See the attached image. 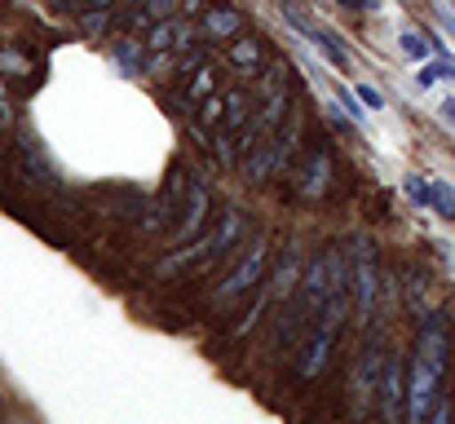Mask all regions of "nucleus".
Instances as JSON below:
<instances>
[{
  "mask_svg": "<svg viewBox=\"0 0 455 424\" xmlns=\"http://www.w3.org/2000/svg\"><path fill=\"white\" fill-rule=\"evenodd\" d=\"M443 367H447V323L443 314H429L407 380V420H425L434 412V398L443 394Z\"/></svg>",
  "mask_w": 455,
  "mask_h": 424,
  "instance_id": "f257e3e1",
  "label": "nucleus"
},
{
  "mask_svg": "<svg viewBox=\"0 0 455 424\" xmlns=\"http://www.w3.org/2000/svg\"><path fill=\"white\" fill-rule=\"evenodd\" d=\"M239 230H243V212H226V221L212 230V235H204L199 244H190V248H181V252H172V257H164L159 261V275L168 279V275H181V270H195V266H204V261H217L235 239H239Z\"/></svg>",
  "mask_w": 455,
  "mask_h": 424,
  "instance_id": "f03ea898",
  "label": "nucleus"
},
{
  "mask_svg": "<svg viewBox=\"0 0 455 424\" xmlns=\"http://www.w3.org/2000/svg\"><path fill=\"white\" fill-rule=\"evenodd\" d=\"M283 18H288V22L301 31V40L314 49V53H318V58H323V62H327V67H331V71H345V76L354 71V58H349V49L340 44V36H336L331 27L314 22L305 9H292V4H283Z\"/></svg>",
  "mask_w": 455,
  "mask_h": 424,
  "instance_id": "7ed1b4c3",
  "label": "nucleus"
},
{
  "mask_svg": "<svg viewBox=\"0 0 455 424\" xmlns=\"http://www.w3.org/2000/svg\"><path fill=\"white\" fill-rule=\"evenodd\" d=\"M266 261H270V252H266V244L257 239V244H252V248L243 252V261H239V266H235V270H230V275L221 279V287L212 292V305L221 309V305L239 300V296H243L248 287H257V283L266 279Z\"/></svg>",
  "mask_w": 455,
  "mask_h": 424,
  "instance_id": "20e7f679",
  "label": "nucleus"
},
{
  "mask_svg": "<svg viewBox=\"0 0 455 424\" xmlns=\"http://www.w3.org/2000/svg\"><path fill=\"white\" fill-rule=\"evenodd\" d=\"M380 372H385V349L380 340H371L363 349V358L354 363V376H349V398H354V416L371 412V398L380 394Z\"/></svg>",
  "mask_w": 455,
  "mask_h": 424,
  "instance_id": "39448f33",
  "label": "nucleus"
},
{
  "mask_svg": "<svg viewBox=\"0 0 455 424\" xmlns=\"http://www.w3.org/2000/svg\"><path fill=\"white\" fill-rule=\"evenodd\" d=\"M204 217H208V186H204L199 177H190V181H186V204H181V212H177V244L195 239L199 226H204Z\"/></svg>",
  "mask_w": 455,
  "mask_h": 424,
  "instance_id": "423d86ee",
  "label": "nucleus"
},
{
  "mask_svg": "<svg viewBox=\"0 0 455 424\" xmlns=\"http://www.w3.org/2000/svg\"><path fill=\"white\" fill-rule=\"evenodd\" d=\"M403 394H407V367L398 358H385V372H380V416L385 420H398Z\"/></svg>",
  "mask_w": 455,
  "mask_h": 424,
  "instance_id": "0eeeda50",
  "label": "nucleus"
},
{
  "mask_svg": "<svg viewBox=\"0 0 455 424\" xmlns=\"http://www.w3.org/2000/svg\"><path fill=\"white\" fill-rule=\"evenodd\" d=\"M376 270H371V248L367 244H358V270H354V305H358V314L363 318H371L376 314Z\"/></svg>",
  "mask_w": 455,
  "mask_h": 424,
  "instance_id": "6e6552de",
  "label": "nucleus"
},
{
  "mask_svg": "<svg viewBox=\"0 0 455 424\" xmlns=\"http://www.w3.org/2000/svg\"><path fill=\"white\" fill-rule=\"evenodd\" d=\"M416 84H420V89L455 84V58H451V53H429V58L416 67Z\"/></svg>",
  "mask_w": 455,
  "mask_h": 424,
  "instance_id": "1a4fd4ad",
  "label": "nucleus"
},
{
  "mask_svg": "<svg viewBox=\"0 0 455 424\" xmlns=\"http://www.w3.org/2000/svg\"><path fill=\"white\" fill-rule=\"evenodd\" d=\"M398 53L411 58V62H425L429 53H447V49H443L438 36H425V31H416V27H403V31H398Z\"/></svg>",
  "mask_w": 455,
  "mask_h": 424,
  "instance_id": "9d476101",
  "label": "nucleus"
},
{
  "mask_svg": "<svg viewBox=\"0 0 455 424\" xmlns=\"http://www.w3.org/2000/svg\"><path fill=\"white\" fill-rule=\"evenodd\" d=\"M151 49L155 53H164V49H190V27L186 22H177V18H159V27L151 31Z\"/></svg>",
  "mask_w": 455,
  "mask_h": 424,
  "instance_id": "9b49d317",
  "label": "nucleus"
},
{
  "mask_svg": "<svg viewBox=\"0 0 455 424\" xmlns=\"http://www.w3.org/2000/svg\"><path fill=\"white\" fill-rule=\"evenodd\" d=\"M239 27H243V18L235 9H212L204 18V36H212V40H230V36H239Z\"/></svg>",
  "mask_w": 455,
  "mask_h": 424,
  "instance_id": "f8f14e48",
  "label": "nucleus"
},
{
  "mask_svg": "<svg viewBox=\"0 0 455 424\" xmlns=\"http://www.w3.org/2000/svg\"><path fill=\"white\" fill-rule=\"evenodd\" d=\"M429 208L443 221H455V186L447 177H429Z\"/></svg>",
  "mask_w": 455,
  "mask_h": 424,
  "instance_id": "ddd939ff",
  "label": "nucleus"
},
{
  "mask_svg": "<svg viewBox=\"0 0 455 424\" xmlns=\"http://www.w3.org/2000/svg\"><path fill=\"white\" fill-rule=\"evenodd\" d=\"M111 62H116V71H124V76H142V71H147L138 40H116V44H111Z\"/></svg>",
  "mask_w": 455,
  "mask_h": 424,
  "instance_id": "4468645a",
  "label": "nucleus"
},
{
  "mask_svg": "<svg viewBox=\"0 0 455 424\" xmlns=\"http://www.w3.org/2000/svg\"><path fill=\"white\" fill-rule=\"evenodd\" d=\"M248 120H252V116H248V93H239V89H235V93H226V116H221V133L230 138V133H235V129H243Z\"/></svg>",
  "mask_w": 455,
  "mask_h": 424,
  "instance_id": "2eb2a0df",
  "label": "nucleus"
},
{
  "mask_svg": "<svg viewBox=\"0 0 455 424\" xmlns=\"http://www.w3.org/2000/svg\"><path fill=\"white\" fill-rule=\"evenodd\" d=\"M327 172H331L327 155H314V159H309V177H305V186H301L305 199H318V195H323V186H327Z\"/></svg>",
  "mask_w": 455,
  "mask_h": 424,
  "instance_id": "dca6fc26",
  "label": "nucleus"
},
{
  "mask_svg": "<svg viewBox=\"0 0 455 424\" xmlns=\"http://www.w3.org/2000/svg\"><path fill=\"white\" fill-rule=\"evenodd\" d=\"M331 93H336V107H340V111L354 120V124H363V129H367V116H371V111L358 102V93H354V89H340V84H336Z\"/></svg>",
  "mask_w": 455,
  "mask_h": 424,
  "instance_id": "f3484780",
  "label": "nucleus"
},
{
  "mask_svg": "<svg viewBox=\"0 0 455 424\" xmlns=\"http://www.w3.org/2000/svg\"><path fill=\"white\" fill-rule=\"evenodd\" d=\"M354 93H358V102H363V107H367L371 116H380V111H385V93H380L376 84H367V80H358V84H354Z\"/></svg>",
  "mask_w": 455,
  "mask_h": 424,
  "instance_id": "a211bd4d",
  "label": "nucleus"
},
{
  "mask_svg": "<svg viewBox=\"0 0 455 424\" xmlns=\"http://www.w3.org/2000/svg\"><path fill=\"white\" fill-rule=\"evenodd\" d=\"M230 62H235V67H257V62H261V49H257V40H239V44L230 49Z\"/></svg>",
  "mask_w": 455,
  "mask_h": 424,
  "instance_id": "6ab92c4d",
  "label": "nucleus"
},
{
  "mask_svg": "<svg viewBox=\"0 0 455 424\" xmlns=\"http://www.w3.org/2000/svg\"><path fill=\"white\" fill-rule=\"evenodd\" d=\"M403 190H407V199H411V204L429 208V181H420L416 172H407V177H403Z\"/></svg>",
  "mask_w": 455,
  "mask_h": 424,
  "instance_id": "aec40b11",
  "label": "nucleus"
},
{
  "mask_svg": "<svg viewBox=\"0 0 455 424\" xmlns=\"http://www.w3.org/2000/svg\"><path fill=\"white\" fill-rule=\"evenodd\" d=\"M177 4H181V0H142V9H147L151 18H172Z\"/></svg>",
  "mask_w": 455,
  "mask_h": 424,
  "instance_id": "412c9836",
  "label": "nucleus"
},
{
  "mask_svg": "<svg viewBox=\"0 0 455 424\" xmlns=\"http://www.w3.org/2000/svg\"><path fill=\"white\" fill-rule=\"evenodd\" d=\"M208 89H212V76H208V71L199 67V71H195V84H190V93H186V102H195V98H204Z\"/></svg>",
  "mask_w": 455,
  "mask_h": 424,
  "instance_id": "4be33fe9",
  "label": "nucleus"
},
{
  "mask_svg": "<svg viewBox=\"0 0 455 424\" xmlns=\"http://www.w3.org/2000/svg\"><path fill=\"white\" fill-rule=\"evenodd\" d=\"M221 116H226V107H221V98H212V102H204V124H221Z\"/></svg>",
  "mask_w": 455,
  "mask_h": 424,
  "instance_id": "5701e85b",
  "label": "nucleus"
},
{
  "mask_svg": "<svg viewBox=\"0 0 455 424\" xmlns=\"http://www.w3.org/2000/svg\"><path fill=\"white\" fill-rule=\"evenodd\" d=\"M107 27V9H93V13H84V31H102Z\"/></svg>",
  "mask_w": 455,
  "mask_h": 424,
  "instance_id": "b1692460",
  "label": "nucleus"
},
{
  "mask_svg": "<svg viewBox=\"0 0 455 424\" xmlns=\"http://www.w3.org/2000/svg\"><path fill=\"white\" fill-rule=\"evenodd\" d=\"M438 116H443L447 124H455V98H451V93H447V98L438 102Z\"/></svg>",
  "mask_w": 455,
  "mask_h": 424,
  "instance_id": "393cba45",
  "label": "nucleus"
},
{
  "mask_svg": "<svg viewBox=\"0 0 455 424\" xmlns=\"http://www.w3.org/2000/svg\"><path fill=\"white\" fill-rule=\"evenodd\" d=\"M345 9H367V13H376L380 9V0H340Z\"/></svg>",
  "mask_w": 455,
  "mask_h": 424,
  "instance_id": "a878e982",
  "label": "nucleus"
},
{
  "mask_svg": "<svg viewBox=\"0 0 455 424\" xmlns=\"http://www.w3.org/2000/svg\"><path fill=\"white\" fill-rule=\"evenodd\" d=\"M181 4H186V9H195V4H199V0H181Z\"/></svg>",
  "mask_w": 455,
  "mask_h": 424,
  "instance_id": "bb28decb",
  "label": "nucleus"
},
{
  "mask_svg": "<svg viewBox=\"0 0 455 424\" xmlns=\"http://www.w3.org/2000/svg\"><path fill=\"white\" fill-rule=\"evenodd\" d=\"M447 13H455V0H447Z\"/></svg>",
  "mask_w": 455,
  "mask_h": 424,
  "instance_id": "cd10ccee",
  "label": "nucleus"
}]
</instances>
